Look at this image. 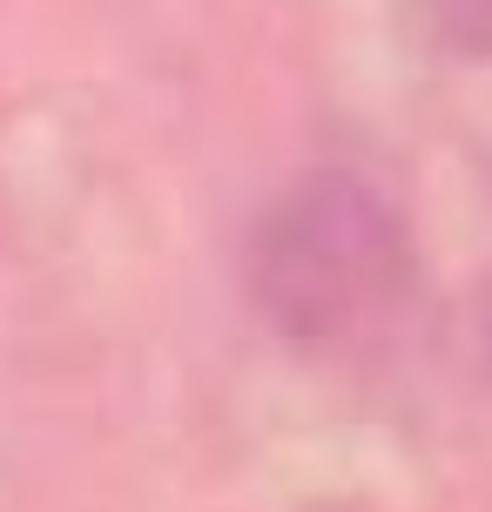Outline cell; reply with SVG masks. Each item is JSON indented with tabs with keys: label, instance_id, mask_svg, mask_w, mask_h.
Segmentation results:
<instances>
[{
	"label": "cell",
	"instance_id": "6da1fadb",
	"mask_svg": "<svg viewBox=\"0 0 492 512\" xmlns=\"http://www.w3.org/2000/svg\"><path fill=\"white\" fill-rule=\"evenodd\" d=\"M405 277V223L358 169L297 176L250 236V297L297 351H344L398 304Z\"/></svg>",
	"mask_w": 492,
	"mask_h": 512
},
{
	"label": "cell",
	"instance_id": "7a4b0ae2",
	"mask_svg": "<svg viewBox=\"0 0 492 512\" xmlns=\"http://www.w3.org/2000/svg\"><path fill=\"white\" fill-rule=\"evenodd\" d=\"M432 34L459 61H492V0H425Z\"/></svg>",
	"mask_w": 492,
	"mask_h": 512
},
{
	"label": "cell",
	"instance_id": "3957f363",
	"mask_svg": "<svg viewBox=\"0 0 492 512\" xmlns=\"http://www.w3.org/2000/svg\"><path fill=\"white\" fill-rule=\"evenodd\" d=\"M486 351H492V290H486Z\"/></svg>",
	"mask_w": 492,
	"mask_h": 512
}]
</instances>
